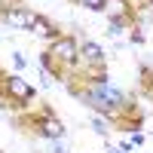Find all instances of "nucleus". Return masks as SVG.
Masks as SVG:
<instances>
[{
	"label": "nucleus",
	"instance_id": "f03ea898",
	"mask_svg": "<svg viewBox=\"0 0 153 153\" xmlns=\"http://www.w3.org/2000/svg\"><path fill=\"white\" fill-rule=\"evenodd\" d=\"M6 89H9V95H16V98H28L31 95V89H28V83H25L22 76H9Z\"/></svg>",
	"mask_w": 153,
	"mask_h": 153
},
{
	"label": "nucleus",
	"instance_id": "423d86ee",
	"mask_svg": "<svg viewBox=\"0 0 153 153\" xmlns=\"http://www.w3.org/2000/svg\"><path fill=\"white\" fill-rule=\"evenodd\" d=\"M43 132H46L49 138H58V135H61V126H58L55 120H52V123H43Z\"/></svg>",
	"mask_w": 153,
	"mask_h": 153
},
{
	"label": "nucleus",
	"instance_id": "1a4fd4ad",
	"mask_svg": "<svg viewBox=\"0 0 153 153\" xmlns=\"http://www.w3.org/2000/svg\"><path fill=\"white\" fill-rule=\"evenodd\" d=\"M95 129H98V132H107V123H104V120L98 117V120H95Z\"/></svg>",
	"mask_w": 153,
	"mask_h": 153
},
{
	"label": "nucleus",
	"instance_id": "39448f33",
	"mask_svg": "<svg viewBox=\"0 0 153 153\" xmlns=\"http://www.w3.org/2000/svg\"><path fill=\"white\" fill-rule=\"evenodd\" d=\"M83 52H86L89 61H101V49H98L95 43H86V46H83Z\"/></svg>",
	"mask_w": 153,
	"mask_h": 153
},
{
	"label": "nucleus",
	"instance_id": "20e7f679",
	"mask_svg": "<svg viewBox=\"0 0 153 153\" xmlns=\"http://www.w3.org/2000/svg\"><path fill=\"white\" fill-rule=\"evenodd\" d=\"M55 52H58L61 58H74V55H76V52H74V43H71V40H61V43L55 46Z\"/></svg>",
	"mask_w": 153,
	"mask_h": 153
},
{
	"label": "nucleus",
	"instance_id": "0eeeda50",
	"mask_svg": "<svg viewBox=\"0 0 153 153\" xmlns=\"http://www.w3.org/2000/svg\"><path fill=\"white\" fill-rule=\"evenodd\" d=\"M34 31H37V34H43V37H49V25H46L40 16H37V19H34Z\"/></svg>",
	"mask_w": 153,
	"mask_h": 153
},
{
	"label": "nucleus",
	"instance_id": "f257e3e1",
	"mask_svg": "<svg viewBox=\"0 0 153 153\" xmlns=\"http://www.w3.org/2000/svg\"><path fill=\"white\" fill-rule=\"evenodd\" d=\"M3 19H6V25H12V28H28V25H34L37 16H31V12H22V9H6Z\"/></svg>",
	"mask_w": 153,
	"mask_h": 153
},
{
	"label": "nucleus",
	"instance_id": "6e6552de",
	"mask_svg": "<svg viewBox=\"0 0 153 153\" xmlns=\"http://www.w3.org/2000/svg\"><path fill=\"white\" fill-rule=\"evenodd\" d=\"M80 3L89 6V9H101V6H104V0H80Z\"/></svg>",
	"mask_w": 153,
	"mask_h": 153
},
{
	"label": "nucleus",
	"instance_id": "7ed1b4c3",
	"mask_svg": "<svg viewBox=\"0 0 153 153\" xmlns=\"http://www.w3.org/2000/svg\"><path fill=\"white\" fill-rule=\"evenodd\" d=\"M104 12L113 16V19H120L123 12H126V3H123V0H104Z\"/></svg>",
	"mask_w": 153,
	"mask_h": 153
}]
</instances>
